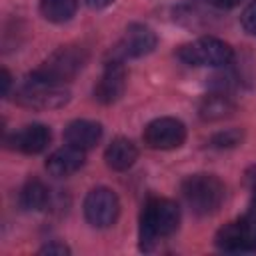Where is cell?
I'll list each match as a JSON object with an SVG mask.
<instances>
[{
  "label": "cell",
  "instance_id": "6da1fadb",
  "mask_svg": "<svg viewBox=\"0 0 256 256\" xmlns=\"http://www.w3.org/2000/svg\"><path fill=\"white\" fill-rule=\"evenodd\" d=\"M180 226V206L168 198H150L140 214V250H152L160 238L172 236Z\"/></svg>",
  "mask_w": 256,
  "mask_h": 256
},
{
  "label": "cell",
  "instance_id": "7a4b0ae2",
  "mask_svg": "<svg viewBox=\"0 0 256 256\" xmlns=\"http://www.w3.org/2000/svg\"><path fill=\"white\" fill-rule=\"evenodd\" d=\"M182 196L194 214L210 216L222 206L226 188L214 174H192L182 182Z\"/></svg>",
  "mask_w": 256,
  "mask_h": 256
},
{
  "label": "cell",
  "instance_id": "3957f363",
  "mask_svg": "<svg viewBox=\"0 0 256 256\" xmlns=\"http://www.w3.org/2000/svg\"><path fill=\"white\" fill-rule=\"evenodd\" d=\"M70 94L62 84L48 82L44 78H38L36 74H30L16 90V102L24 108L34 110H52L62 108L68 102Z\"/></svg>",
  "mask_w": 256,
  "mask_h": 256
},
{
  "label": "cell",
  "instance_id": "277c9868",
  "mask_svg": "<svg viewBox=\"0 0 256 256\" xmlns=\"http://www.w3.org/2000/svg\"><path fill=\"white\" fill-rule=\"evenodd\" d=\"M86 50L82 46H60L58 50H54L32 74H36L38 78H44L48 82L54 84H62L70 82L86 64Z\"/></svg>",
  "mask_w": 256,
  "mask_h": 256
},
{
  "label": "cell",
  "instance_id": "5b68a950",
  "mask_svg": "<svg viewBox=\"0 0 256 256\" xmlns=\"http://www.w3.org/2000/svg\"><path fill=\"white\" fill-rule=\"evenodd\" d=\"M232 48L218 38L204 36L178 48V58L188 66H212L220 68L232 62Z\"/></svg>",
  "mask_w": 256,
  "mask_h": 256
},
{
  "label": "cell",
  "instance_id": "8992f818",
  "mask_svg": "<svg viewBox=\"0 0 256 256\" xmlns=\"http://www.w3.org/2000/svg\"><path fill=\"white\" fill-rule=\"evenodd\" d=\"M120 214V200L114 190L98 186L92 188L84 198V216L94 228H108Z\"/></svg>",
  "mask_w": 256,
  "mask_h": 256
},
{
  "label": "cell",
  "instance_id": "52a82bcc",
  "mask_svg": "<svg viewBox=\"0 0 256 256\" xmlns=\"http://www.w3.org/2000/svg\"><path fill=\"white\" fill-rule=\"evenodd\" d=\"M142 140L152 150H174L186 140V126L172 116H162L146 124Z\"/></svg>",
  "mask_w": 256,
  "mask_h": 256
},
{
  "label": "cell",
  "instance_id": "ba28073f",
  "mask_svg": "<svg viewBox=\"0 0 256 256\" xmlns=\"http://www.w3.org/2000/svg\"><path fill=\"white\" fill-rule=\"evenodd\" d=\"M156 42H158V38L152 28H148L144 24H130L126 28L122 40L114 48L112 58H120V60L142 58L156 48Z\"/></svg>",
  "mask_w": 256,
  "mask_h": 256
},
{
  "label": "cell",
  "instance_id": "9c48e42d",
  "mask_svg": "<svg viewBox=\"0 0 256 256\" xmlns=\"http://www.w3.org/2000/svg\"><path fill=\"white\" fill-rule=\"evenodd\" d=\"M126 88V68L120 58H112L106 62L100 80L94 86V98L100 104H114Z\"/></svg>",
  "mask_w": 256,
  "mask_h": 256
},
{
  "label": "cell",
  "instance_id": "30bf717a",
  "mask_svg": "<svg viewBox=\"0 0 256 256\" xmlns=\"http://www.w3.org/2000/svg\"><path fill=\"white\" fill-rule=\"evenodd\" d=\"M52 140V132L44 124H28L14 132L10 138H6V144L12 150H18L22 154H40L48 148Z\"/></svg>",
  "mask_w": 256,
  "mask_h": 256
},
{
  "label": "cell",
  "instance_id": "8fae6325",
  "mask_svg": "<svg viewBox=\"0 0 256 256\" xmlns=\"http://www.w3.org/2000/svg\"><path fill=\"white\" fill-rule=\"evenodd\" d=\"M216 246L224 252L230 254H248V252H256L250 236H248V228H246V218L238 220V222H230L224 228L218 230L216 234Z\"/></svg>",
  "mask_w": 256,
  "mask_h": 256
},
{
  "label": "cell",
  "instance_id": "7c38bea8",
  "mask_svg": "<svg viewBox=\"0 0 256 256\" xmlns=\"http://www.w3.org/2000/svg\"><path fill=\"white\" fill-rule=\"evenodd\" d=\"M84 160H86L84 150L66 144L48 156L46 170H48V174H52L56 178H66V176H72L74 172H78L84 166Z\"/></svg>",
  "mask_w": 256,
  "mask_h": 256
},
{
  "label": "cell",
  "instance_id": "4fadbf2b",
  "mask_svg": "<svg viewBox=\"0 0 256 256\" xmlns=\"http://www.w3.org/2000/svg\"><path fill=\"white\" fill-rule=\"evenodd\" d=\"M102 138V126L94 120H72L64 128V140L66 144L80 148V150H90L94 148Z\"/></svg>",
  "mask_w": 256,
  "mask_h": 256
},
{
  "label": "cell",
  "instance_id": "5bb4252c",
  "mask_svg": "<svg viewBox=\"0 0 256 256\" xmlns=\"http://www.w3.org/2000/svg\"><path fill=\"white\" fill-rule=\"evenodd\" d=\"M136 158H138L136 144L132 140H128V138H122V136L120 138H114L108 144L106 152H104V160H106L108 168H112L116 172H124L128 168H132L134 162H136Z\"/></svg>",
  "mask_w": 256,
  "mask_h": 256
},
{
  "label": "cell",
  "instance_id": "9a60e30c",
  "mask_svg": "<svg viewBox=\"0 0 256 256\" xmlns=\"http://www.w3.org/2000/svg\"><path fill=\"white\" fill-rule=\"evenodd\" d=\"M234 102L228 94H224V90H218L214 94H208L202 98L200 106H198V114L202 120L206 122H218V120H224L228 116H232L234 112Z\"/></svg>",
  "mask_w": 256,
  "mask_h": 256
},
{
  "label": "cell",
  "instance_id": "2e32d148",
  "mask_svg": "<svg viewBox=\"0 0 256 256\" xmlns=\"http://www.w3.org/2000/svg\"><path fill=\"white\" fill-rule=\"evenodd\" d=\"M20 206L28 212H38V210H44L50 202V192L48 188L38 180V178H30L22 190H20Z\"/></svg>",
  "mask_w": 256,
  "mask_h": 256
},
{
  "label": "cell",
  "instance_id": "e0dca14e",
  "mask_svg": "<svg viewBox=\"0 0 256 256\" xmlns=\"http://www.w3.org/2000/svg\"><path fill=\"white\" fill-rule=\"evenodd\" d=\"M40 14L54 24H64L72 20L78 10V0H40Z\"/></svg>",
  "mask_w": 256,
  "mask_h": 256
},
{
  "label": "cell",
  "instance_id": "ac0fdd59",
  "mask_svg": "<svg viewBox=\"0 0 256 256\" xmlns=\"http://www.w3.org/2000/svg\"><path fill=\"white\" fill-rule=\"evenodd\" d=\"M242 142V130L238 128H230V130H224V132H218L214 138H212V146L214 148H234Z\"/></svg>",
  "mask_w": 256,
  "mask_h": 256
},
{
  "label": "cell",
  "instance_id": "d6986e66",
  "mask_svg": "<svg viewBox=\"0 0 256 256\" xmlns=\"http://www.w3.org/2000/svg\"><path fill=\"white\" fill-rule=\"evenodd\" d=\"M240 22H242V28H244L248 34L256 36V0H252V2L244 8V12H242V16H240Z\"/></svg>",
  "mask_w": 256,
  "mask_h": 256
},
{
  "label": "cell",
  "instance_id": "ffe728a7",
  "mask_svg": "<svg viewBox=\"0 0 256 256\" xmlns=\"http://www.w3.org/2000/svg\"><path fill=\"white\" fill-rule=\"evenodd\" d=\"M244 180H246V188L250 190V208L256 212V164L246 170Z\"/></svg>",
  "mask_w": 256,
  "mask_h": 256
},
{
  "label": "cell",
  "instance_id": "44dd1931",
  "mask_svg": "<svg viewBox=\"0 0 256 256\" xmlns=\"http://www.w3.org/2000/svg\"><path fill=\"white\" fill-rule=\"evenodd\" d=\"M40 252L42 254H70V248L60 244V242H50L44 248H40Z\"/></svg>",
  "mask_w": 256,
  "mask_h": 256
},
{
  "label": "cell",
  "instance_id": "7402d4cb",
  "mask_svg": "<svg viewBox=\"0 0 256 256\" xmlns=\"http://www.w3.org/2000/svg\"><path fill=\"white\" fill-rule=\"evenodd\" d=\"M210 6H214V8H220V10H230V8H234V6H238L242 0H206Z\"/></svg>",
  "mask_w": 256,
  "mask_h": 256
},
{
  "label": "cell",
  "instance_id": "603a6c76",
  "mask_svg": "<svg viewBox=\"0 0 256 256\" xmlns=\"http://www.w3.org/2000/svg\"><path fill=\"white\" fill-rule=\"evenodd\" d=\"M246 228H248V236H250V242L256 250V216H250L246 218Z\"/></svg>",
  "mask_w": 256,
  "mask_h": 256
},
{
  "label": "cell",
  "instance_id": "cb8c5ba5",
  "mask_svg": "<svg viewBox=\"0 0 256 256\" xmlns=\"http://www.w3.org/2000/svg\"><path fill=\"white\" fill-rule=\"evenodd\" d=\"M84 2H86V6H90L92 10H102V8L110 6L114 0H84Z\"/></svg>",
  "mask_w": 256,
  "mask_h": 256
},
{
  "label": "cell",
  "instance_id": "d4e9b609",
  "mask_svg": "<svg viewBox=\"0 0 256 256\" xmlns=\"http://www.w3.org/2000/svg\"><path fill=\"white\" fill-rule=\"evenodd\" d=\"M10 74L8 70H2V96H8V88H10Z\"/></svg>",
  "mask_w": 256,
  "mask_h": 256
}]
</instances>
